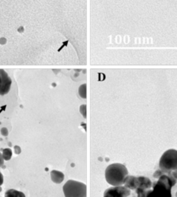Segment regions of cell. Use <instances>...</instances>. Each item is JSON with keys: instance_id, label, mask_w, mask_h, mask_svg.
Masks as SVG:
<instances>
[{"instance_id": "11", "label": "cell", "mask_w": 177, "mask_h": 197, "mask_svg": "<svg viewBox=\"0 0 177 197\" xmlns=\"http://www.w3.org/2000/svg\"><path fill=\"white\" fill-rule=\"evenodd\" d=\"M2 156L5 161H9L11 160L12 156V151L10 148H6V149H2Z\"/></svg>"}, {"instance_id": "8", "label": "cell", "mask_w": 177, "mask_h": 197, "mask_svg": "<svg viewBox=\"0 0 177 197\" xmlns=\"http://www.w3.org/2000/svg\"><path fill=\"white\" fill-rule=\"evenodd\" d=\"M51 179L54 183L56 184H60L63 182L65 176L62 172L58 171V170H52L50 173Z\"/></svg>"}, {"instance_id": "7", "label": "cell", "mask_w": 177, "mask_h": 197, "mask_svg": "<svg viewBox=\"0 0 177 197\" xmlns=\"http://www.w3.org/2000/svg\"><path fill=\"white\" fill-rule=\"evenodd\" d=\"M124 186L127 189L130 190H136L139 186L138 179L137 177L133 176H128L126 178V180L124 182Z\"/></svg>"}, {"instance_id": "23", "label": "cell", "mask_w": 177, "mask_h": 197, "mask_svg": "<svg viewBox=\"0 0 177 197\" xmlns=\"http://www.w3.org/2000/svg\"><path fill=\"white\" fill-rule=\"evenodd\" d=\"M176 197H177V192L176 193Z\"/></svg>"}, {"instance_id": "9", "label": "cell", "mask_w": 177, "mask_h": 197, "mask_svg": "<svg viewBox=\"0 0 177 197\" xmlns=\"http://www.w3.org/2000/svg\"><path fill=\"white\" fill-rule=\"evenodd\" d=\"M138 179L139 186L138 188L144 189V190H149L150 188L153 187V182L149 178L145 176L137 177Z\"/></svg>"}, {"instance_id": "10", "label": "cell", "mask_w": 177, "mask_h": 197, "mask_svg": "<svg viewBox=\"0 0 177 197\" xmlns=\"http://www.w3.org/2000/svg\"><path fill=\"white\" fill-rule=\"evenodd\" d=\"M5 197H26V196L23 192L11 189V190H9L6 192Z\"/></svg>"}, {"instance_id": "2", "label": "cell", "mask_w": 177, "mask_h": 197, "mask_svg": "<svg viewBox=\"0 0 177 197\" xmlns=\"http://www.w3.org/2000/svg\"><path fill=\"white\" fill-rule=\"evenodd\" d=\"M128 169L121 163H112L108 165L105 171L106 182L112 186H119L124 184L128 176Z\"/></svg>"}, {"instance_id": "15", "label": "cell", "mask_w": 177, "mask_h": 197, "mask_svg": "<svg viewBox=\"0 0 177 197\" xmlns=\"http://www.w3.org/2000/svg\"><path fill=\"white\" fill-rule=\"evenodd\" d=\"M164 174H166V173H164V172L161 170V169H159V170H156V171L155 172L154 174H153V176H154L155 178L159 179L160 176H162V175H164Z\"/></svg>"}, {"instance_id": "4", "label": "cell", "mask_w": 177, "mask_h": 197, "mask_svg": "<svg viewBox=\"0 0 177 197\" xmlns=\"http://www.w3.org/2000/svg\"><path fill=\"white\" fill-rule=\"evenodd\" d=\"M159 167L166 174L177 169V150L168 149L160 157Z\"/></svg>"}, {"instance_id": "16", "label": "cell", "mask_w": 177, "mask_h": 197, "mask_svg": "<svg viewBox=\"0 0 177 197\" xmlns=\"http://www.w3.org/2000/svg\"><path fill=\"white\" fill-rule=\"evenodd\" d=\"M1 134H2L3 136H8V135H9V131H8L7 128L3 127V128L1 129Z\"/></svg>"}, {"instance_id": "22", "label": "cell", "mask_w": 177, "mask_h": 197, "mask_svg": "<svg viewBox=\"0 0 177 197\" xmlns=\"http://www.w3.org/2000/svg\"><path fill=\"white\" fill-rule=\"evenodd\" d=\"M18 32H19V33H23V32H24V28H23V26H21V27H19V28L18 29Z\"/></svg>"}, {"instance_id": "6", "label": "cell", "mask_w": 177, "mask_h": 197, "mask_svg": "<svg viewBox=\"0 0 177 197\" xmlns=\"http://www.w3.org/2000/svg\"><path fill=\"white\" fill-rule=\"evenodd\" d=\"M12 79L6 71L0 69V96H5L10 91Z\"/></svg>"}, {"instance_id": "18", "label": "cell", "mask_w": 177, "mask_h": 197, "mask_svg": "<svg viewBox=\"0 0 177 197\" xmlns=\"http://www.w3.org/2000/svg\"><path fill=\"white\" fill-rule=\"evenodd\" d=\"M4 159H3V156H2V154L1 153H0V167H2V166H3L4 165Z\"/></svg>"}, {"instance_id": "12", "label": "cell", "mask_w": 177, "mask_h": 197, "mask_svg": "<svg viewBox=\"0 0 177 197\" xmlns=\"http://www.w3.org/2000/svg\"><path fill=\"white\" fill-rule=\"evenodd\" d=\"M79 95L81 98H86V84H82L79 88Z\"/></svg>"}, {"instance_id": "20", "label": "cell", "mask_w": 177, "mask_h": 197, "mask_svg": "<svg viewBox=\"0 0 177 197\" xmlns=\"http://www.w3.org/2000/svg\"><path fill=\"white\" fill-rule=\"evenodd\" d=\"M171 174L172 176L174 177V178L176 179L177 180V169H176V170H173V171L171 172Z\"/></svg>"}, {"instance_id": "21", "label": "cell", "mask_w": 177, "mask_h": 197, "mask_svg": "<svg viewBox=\"0 0 177 197\" xmlns=\"http://www.w3.org/2000/svg\"><path fill=\"white\" fill-rule=\"evenodd\" d=\"M3 181H4L3 176H2V173L0 172V186H1L2 185V183H3Z\"/></svg>"}, {"instance_id": "3", "label": "cell", "mask_w": 177, "mask_h": 197, "mask_svg": "<svg viewBox=\"0 0 177 197\" xmlns=\"http://www.w3.org/2000/svg\"><path fill=\"white\" fill-rule=\"evenodd\" d=\"M65 197H86L87 188L83 182L68 180L62 187Z\"/></svg>"}, {"instance_id": "19", "label": "cell", "mask_w": 177, "mask_h": 197, "mask_svg": "<svg viewBox=\"0 0 177 197\" xmlns=\"http://www.w3.org/2000/svg\"><path fill=\"white\" fill-rule=\"evenodd\" d=\"M6 42H7V40H6V38L2 37L0 39V44L1 45H5L6 43Z\"/></svg>"}, {"instance_id": "5", "label": "cell", "mask_w": 177, "mask_h": 197, "mask_svg": "<svg viewBox=\"0 0 177 197\" xmlns=\"http://www.w3.org/2000/svg\"><path fill=\"white\" fill-rule=\"evenodd\" d=\"M130 190L125 186H112L105 190L103 197H128Z\"/></svg>"}, {"instance_id": "17", "label": "cell", "mask_w": 177, "mask_h": 197, "mask_svg": "<svg viewBox=\"0 0 177 197\" xmlns=\"http://www.w3.org/2000/svg\"><path fill=\"white\" fill-rule=\"evenodd\" d=\"M14 149H15V154L17 155H19L21 153V152H22V149H21V148L19 146H15L14 147Z\"/></svg>"}, {"instance_id": "13", "label": "cell", "mask_w": 177, "mask_h": 197, "mask_svg": "<svg viewBox=\"0 0 177 197\" xmlns=\"http://www.w3.org/2000/svg\"><path fill=\"white\" fill-rule=\"evenodd\" d=\"M148 190H144V189H141V188H137L136 190V193L138 197H145Z\"/></svg>"}, {"instance_id": "1", "label": "cell", "mask_w": 177, "mask_h": 197, "mask_svg": "<svg viewBox=\"0 0 177 197\" xmlns=\"http://www.w3.org/2000/svg\"><path fill=\"white\" fill-rule=\"evenodd\" d=\"M176 184V179L171 172L159 178L157 182L153 183V190H149L145 197H172L171 190Z\"/></svg>"}, {"instance_id": "14", "label": "cell", "mask_w": 177, "mask_h": 197, "mask_svg": "<svg viewBox=\"0 0 177 197\" xmlns=\"http://www.w3.org/2000/svg\"><path fill=\"white\" fill-rule=\"evenodd\" d=\"M79 112L85 119L86 118V105H82L79 107Z\"/></svg>"}]
</instances>
